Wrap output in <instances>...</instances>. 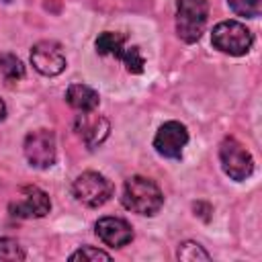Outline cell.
<instances>
[{
    "instance_id": "obj_6",
    "label": "cell",
    "mask_w": 262,
    "mask_h": 262,
    "mask_svg": "<svg viewBox=\"0 0 262 262\" xmlns=\"http://www.w3.org/2000/svg\"><path fill=\"white\" fill-rule=\"evenodd\" d=\"M23 151L27 162L33 168L45 170L55 164L57 158V143H55V133L51 129H35L29 131L23 143Z\"/></svg>"
},
{
    "instance_id": "obj_1",
    "label": "cell",
    "mask_w": 262,
    "mask_h": 262,
    "mask_svg": "<svg viewBox=\"0 0 262 262\" xmlns=\"http://www.w3.org/2000/svg\"><path fill=\"white\" fill-rule=\"evenodd\" d=\"M121 201L125 209L137 215H143V217H151L164 207V194L160 186L151 178H145V176L127 178Z\"/></svg>"
},
{
    "instance_id": "obj_7",
    "label": "cell",
    "mask_w": 262,
    "mask_h": 262,
    "mask_svg": "<svg viewBox=\"0 0 262 262\" xmlns=\"http://www.w3.org/2000/svg\"><path fill=\"white\" fill-rule=\"evenodd\" d=\"M8 211L16 219H39L51 211V201L43 188L29 184L18 190L16 199L8 205Z\"/></svg>"
},
{
    "instance_id": "obj_12",
    "label": "cell",
    "mask_w": 262,
    "mask_h": 262,
    "mask_svg": "<svg viewBox=\"0 0 262 262\" xmlns=\"http://www.w3.org/2000/svg\"><path fill=\"white\" fill-rule=\"evenodd\" d=\"M66 102L72 108L80 111V113H88V111H94L98 106L100 96H98V92L92 86L78 82V84H70L68 86V90H66Z\"/></svg>"
},
{
    "instance_id": "obj_13",
    "label": "cell",
    "mask_w": 262,
    "mask_h": 262,
    "mask_svg": "<svg viewBox=\"0 0 262 262\" xmlns=\"http://www.w3.org/2000/svg\"><path fill=\"white\" fill-rule=\"evenodd\" d=\"M96 53L98 55H113L119 57L121 51L125 49V35L123 33H115V31H104L96 37L94 41Z\"/></svg>"
},
{
    "instance_id": "obj_11",
    "label": "cell",
    "mask_w": 262,
    "mask_h": 262,
    "mask_svg": "<svg viewBox=\"0 0 262 262\" xmlns=\"http://www.w3.org/2000/svg\"><path fill=\"white\" fill-rule=\"evenodd\" d=\"M76 131H78V135L82 137V141L88 147H96V145H100L108 137L111 123L102 115H94V111H88V113L78 115Z\"/></svg>"
},
{
    "instance_id": "obj_14",
    "label": "cell",
    "mask_w": 262,
    "mask_h": 262,
    "mask_svg": "<svg viewBox=\"0 0 262 262\" xmlns=\"http://www.w3.org/2000/svg\"><path fill=\"white\" fill-rule=\"evenodd\" d=\"M0 74L6 82H18L25 78V66L14 53H0Z\"/></svg>"
},
{
    "instance_id": "obj_5",
    "label": "cell",
    "mask_w": 262,
    "mask_h": 262,
    "mask_svg": "<svg viewBox=\"0 0 262 262\" xmlns=\"http://www.w3.org/2000/svg\"><path fill=\"white\" fill-rule=\"evenodd\" d=\"M219 162H221L223 172L235 182H242V180L250 178L252 172H254L252 154L235 137H225L219 143Z\"/></svg>"
},
{
    "instance_id": "obj_19",
    "label": "cell",
    "mask_w": 262,
    "mask_h": 262,
    "mask_svg": "<svg viewBox=\"0 0 262 262\" xmlns=\"http://www.w3.org/2000/svg\"><path fill=\"white\" fill-rule=\"evenodd\" d=\"M70 260L72 262H76V260H82V262H86V260H111V254L104 250L92 248V246H82L80 250H76L70 256Z\"/></svg>"
},
{
    "instance_id": "obj_10",
    "label": "cell",
    "mask_w": 262,
    "mask_h": 262,
    "mask_svg": "<svg viewBox=\"0 0 262 262\" xmlns=\"http://www.w3.org/2000/svg\"><path fill=\"white\" fill-rule=\"evenodd\" d=\"M94 231L108 248H123L133 242V227L121 217H100L94 223Z\"/></svg>"
},
{
    "instance_id": "obj_8",
    "label": "cell",
    "mask_w": 262,
    "mask_h": 262,
    "mask_svg": "<svg viewBox=\"0 0 262 262\" xmlns=\"http://www.w3.org/2000/svg\"><path fill=\"white\" fill-rule=\"evenodd\" d=\"M186 143H188V129L180 121H166L164 125H160L154 137L156 151L168 160H180Z\"/></svg>"
},
{
    "instance_id": "obj_15",
    "label": "cell",
    "mask_w": 262,
    "mask_h": 262,
    "mask_svg": "<svg viewBox=\"0 0 262 262\" xmlns=\"http://www.w3.org/2000/svg\"><path fill=\"white\" fill-rule=\"evenodd\" d=\"M119 59L125 63V68H127L129 74H141V72H143L145 59H143L141 49H139L137 45H127V47L121 51Z\"/></svg>"
},
{
    "instance_id": "obj_2",
    "label": "cell",
    "mask_w": 262,
    "mask_h": 262,
    "mask_svg": "<svg viewBox=\"0 0 262 262\" xmlns=\"http://www.w3.org/2000/svg\"><path fill=\"white\" fill-rule=\"evenodd\" d=\"M209 16L207 0H176V35L184 43H196Z\"/></svg>"
},
{
    "instance_id": "obj_20",
    "label": "cell",
    "mask_w": 262,
    "mask_h": 262,
    "mask_svg": "<svg viewBox=\"0 0 262 262\" xmlns=\"http://www.w3.org/2000/svg\"><path fill=\"white\" fill-rule=\"evenodd\" d=\"M6 119V104H4V100L0 98V121H4Z\"/></svg>"
},
{
    "instance_id": "obj_9",
    "label": "cell",
    "mask_w": 262,
    "mask_h": 262,
    "mask_svg": "<svg viewBox=\"0 0 262 262\" xmlns=\"http://www.w3.org/2000/svg\"><path fill=\"white\" fill-rule=\"evenodd\" d=\"M31 63L43 76H57L66 70L63 47L53 39H43L31 47Z\"/></svg>"
},
{
    "instance_id": "obj_16",
    "label": "cell",
    "mask_w": 262,
    "mask_h": 262,
    "mask_svg": "<svg viewBox=\"0 0 262 262\" xmlns=\"http://www.w3.org/2000/svg\"><path fill=\"white\" fill-rule=\"evenodd\" d=\"M27 260L23 246L14 237H0V262H16Z\"/></svg>"
},
{
    "instance_id": "obj_3",
    "label": "cell",
    "mask_w": 262,
    "mask_h": 262,
    "mask_svg": "<svg viewBox=\"0 0 262 262\" xmlns=\"http://www.w3.org/2000/svg\"><path fill=\"white\" fill-rule=\"evenodd\" d=\"M211 43L217 51L225 55H246L252 49L254 35L239 20H221L213 27Z\"/></svg>"
},
{
    "instance_id": "obj_18",
    "label": "cell",
    "mask_w": 262,
    "mask_h": 262,
    "mask_svg": "<svg viewBox=\"0 0 262 262\" xmlns=\"http://www.w3.org/2000/svg\"><path fill=\"white\" fill-rule=\"evenodd\" d=\"M227 4L237 16H246V18H256L262 10L260 0H227Z\"/></svg>"
},
{
    "instance_id": "obj_4",
    "label": "cell",
    "mask_w": 262,
    "mask_h": 262,
    "mask_svg": "<svg viewBox=\"0 0 262 262\" xmlns=\"http://www.w3.org/2000/svg\"><path fill=\"white\" fill-rule=\"evenodd\" d=\"M72 190H74V196L82 205L96 209V207H102L113 196L115 186L104 174L94 172V170H86L74 180Z\"/></svg>"
},
{
    "instance_id": "obj_17",
    "label": "cell",
    "mask_w": 262,
    "mask_h": 262,
    "mask_svg": "<svg viewBox=\"0 0 262 262\" xmlns=\"http://www.w3.org/2000/svg\"><path fill=\"white\" fill-rule=\"evenodd\" d=\"M178 260H186V262H194V260H211V254L199 244V242H182L178 246L176 252Z\"/></svg>"
}]
</instances>
